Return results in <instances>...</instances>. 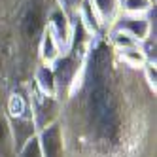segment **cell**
<instances>
[{"mask_svg": "<svg viewBox=\"0 0 157 157\" xmlns=\"http://www.w3.org/2000/svg\"><path fill=\"white\" fill-rule=\"evenodd\" d=\"M95 17L98 19L102 34L114 27L117 17L121 15V0H87Z\"/></svg>", "mask_w": 157, "mask_h": 157, "instance_id": "30bf717a", "label": "cell"}, {"mask_svg": "<svg viewBox=\"0 0 157 157\" xmlns=\"http://www.w3.org/2000/svg\"><path fill=\"white\" fill-rule=\"evenodd\" d=\"M0 157H17V146L2 110H0Z\"/></svg>", "mask_w": 157, "mask_h": 157, "instance_id": "8fae6325", "label": "cell"}, {"mask_svg": "<svg viewBox=\"0 0 157 157\" xmlns=\"http://www.w3.org/2000/svg\"><path fill=\"white\" fill-rule=\"evenodd\" d=\"M29 89V100H30V112H32V121H34L36 132L46 129L53 123H57L61 117L63 102L57 97H49L46 93H42L40 89L32 83V80L27 83Z\"/></svg>", "mask_w": 157, "mask_h": 157, "instance_id": "8992f818", "label": "cell"}, {"mask_svg": "<svg viewBox=\"0 0 157 157\" xmlns=\"http://www.w3.org/2000/svg\"><path fill=\"white\" fill-rule=\"evenodd\" d=\"M57 4L63 8V12L74 21V19H78V13H80L82 6L85 4V0H57Z\"/></svg>", "mask_w": 157, "mask_h": 157, "instance_id": "5bb4252c", "label": "cell"}, {"mask_svg": "<svg viewBox=\"0 0 157 157\" xmlns=\"http://www.w3.org/2000/svg\"><path fill=\"white\" fill-rule=\"evenodd\" d=\"M153 12H155V10H153ZM153 12H150L148 15H129V13H121L110 30L121 32V34L132 38L134 42L144 44V42L155 38V30H153L155 29V23H153L155 19H151V13Z\"/></svg>", "mask_w": 157, "mask_h": 157, "instance_id": "52a82bcc", "label": "cell"}, {"mask_svg": "<svg viewBox=\"0 0 157 157\" xmlns=\"http://www.w3.org/2000/svg\"><path fill=\"white\" fill-rule=\"evenodd\" d=\"M15 85V44L10 19L0 21V110Z\"/></svg>", "mask_w": 157, "mask_h": 157, "instance_id": "5b68a950", "label": "cell"}, {"mask_svg": "<svg viewBox=\"0 0 157 157\" xmlns=\"http://www.w3.org/2000/svg\"><path fill=\"white\" fill-rule=\"evenodd\" d=\"M4 114L12 129L13 140L17 150L23 146L29 138L36 134L34 121H32V112H30V100H29V89L27 83H17L12 87L8 93L6 104H4Z\"/></svg>", "mask_w": 157, "mask_h": 157, "instance_id": "277c9868", "label": "cell"}, {"mask_svg": "<svg viewBox=\"0 0 157 157\" xmlns=\"http://www.w3.org/2000/svg\"><path fill=\"white\" fill-rule=\"evenodd\" d=\"M48 30L51 32V36L57 40V44L61 46L63 53L68 48V44L72 40V32H74V21L63 12V8L59 4H55L53 10L49 12L48 17Z\"/></svg>", "mask_w": 157, "mask_h": 157, "instance_id": "ba28073f", "label": "cell"}, {"mask_svg": "<svg viewBox=\"0 0 157 157\" xmlns=\"http://www.w3.org/2000/svg\"><path fill=\"white\" fill-rule=\"evenodd\" d=\"M59 125L66 157H157L155 89L117 59L106 36H93Z\"/></svg>", "mask_w": 157, "mask_h": 157, "instance_id": "6da1fadb", "label": "cell"}, {"mask_svg": "<svg viewBox=\"0 0 157 157\" xmlns=\"http://www.w3.org/2000/svg\"><path fill=\"white\" fill-rule=\"evenodd\" d=\"M91 42H93V34L85 29V25L80 19H74V32H72V40L68 44V48L51 64L55 85H57V98L61 102L66 100V97L70 95L72 87L80 78L89 48H91Z\"/></svg>", "mask_w": 157, "mask_h": 157, "instance_id": "3957f363", "label": "cell"}, {"mask_svg": "<svg viewBox=\"0 0 157 157\" xmlns=\"http://www.w3.org/2000/svg\"><path fill=\"white\" fill-rule=\"evenodd\" d=\"M155 10V0H121V13L148 15Z\"/></svg>", "mask_w": 157, "mask_h": 157, "instance_id": "7c38bea8", "label": "cell"}, {"mask_svg": "<svg viewBox=\"0 0 157 157\" xmlns=\"http://www.w3.org/2000/svg\"><path fill=\"white\" fill-rule=\"evenodd\" d=\"M17 157H42V151H40V144H38V138L36 134L32 138H29L21 148L17 150Z\"/></svg>", "mask_w": 157, "mask_h": 157, "instance_id": "4fadbf2b", "label": "cell"}, {"mask_svg": "<svg viewBox=\"0 0 157 157\" xmlns=\"http://www.w3.org/2000/svg\"><path fill=\"white\" fill-rule=\"evenodd\" d=\"M19 2L21 0H0V21L12 17L19 6Z\"/></svg>", "mask_w": 157, "mask_h": 157, "instance_id": "9a60e30c", "label": "cell"}, {"mask_svg": "<svg viewBox=\"0 0 157 157\" xmlns=\"http://www.w3.org/2000/svg\"><path fill=\"white\" fill-rule=\"evenodd\" d=\"M36 138H38V144H40L42 157H66L63 131H61L59 121L46 127V129H42V131H38Z\"/></svg>", "mask_w": 157, "mask_h": 157, "instance_id": "9c48e42d", "label": "cell"}, {"mask_svg": "<svg viewBox=\"0 0 157 157\" xmlns=\"http://www.w3.org/2000/svg\"><path fill=\"white\" fill-rule=\"evenodd\" d=\"M55 4L57 0H21L10 17L15 44V85L29 83L40 64L38 46Z\"/></svg>", "mask_w": 157, "mask_h": 157, "instance_id": "7a4b0ae2", "label": "cell"}]
</instances>
